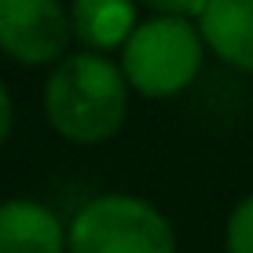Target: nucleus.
Here are the masks:
<instances>
[{
  "instance_id": "nucleus-2",
  "label": "nucleus",
  "mask_w": 253,
  "mask_h": 253,
  "mask_svg": "<svg viewBox=\"0 0 253 253\" xmlns=\"http://www.w3.org/2000/svg\"><path fill=\"white\" fill-rule=\"evenodd\" d=\"M202 44V33L187 19H147L121 48V74L139 95H176L195 81Z\"/></svg>"
},
{
  "instance_id": "nucleus-3",
  "label": "nucleus",
  "mask_w": 253,
  "mask_h": 253,
  "mask_svg": "<svg viewBox=\"0 0 253 253\" xmlns=\"http://www.w3.org/2000/svg\"><path fill=\"white\" fill-rule=\"evenodd\" d=\"M70 253H176V235L151 202L103 195L74 216Z\"/></svg>"
},
{
  "instance_id": "nucleus-6",
  "label": "nucleus",
  "mask_w": 253,
  "mask_h": 253,
  "mask_svg": "<svg viewBox=\"0 0 253 253\" xmlns=\"http://www.w3.org/2000/svg\"><path fill=\"white\" fill-rule=\"evenodd\" d=\"M198 33L228 66L253 74V0H209Z\"/></svg>"
},
{
  "instance_id": "nucleus-9",
  "label": "nucleus",
  "mask_w": 253,
  "mask_h": 253,
  "mask_svg": "<svg viewBox=\"0 0 253 253\" xmlns=\"http://www.w3.org/2000/svg\"><path fill=\"white\" fill-rule=\"evenodd\" d=\"M151 11H158V19H202L209 0H143Z\"/></svg>"
},
{
  "instance_id": "nucleus-1",
  "label": "nucleus",
  "mask_w": 253,
  "mask_h": 253,
  "mask_svg": "<svg viewBox=\"0 0 253 253\" xmlns=\"http://www.w3.org/2000/svg\"><path fill=\"white\" fill-rule=\"evenodd\" d=\"M44 114L70 143L110 139L128 114V81L121 66L95 51L63 59L44 84Z\"/></svg>"
},
{
  "instance_id": "nucleus-4",
  "label": "nucleus",
  "mask_w": 253,
  "mask_h": 253,
  "mask_svg": "<svg viewBox=\"0 0 253 253\" xmlns=\"http://www.w3.org/2000/svg\"><path fill=\"white\" fill-rule=\"evenodd\" d=\"M70 11L59 0H0V51L15 63L41 66L70 44Z\"/></svg>"
},
{
  "instance_id": "nucleus-10",
  "label": "nucleus",
  "mask_w": 253,
  "mask_h": 253,
  "mask_svg": "<svg viewBox=\"0 0 253 253\" xmlns=\"http://www.w3.org/2000/svg\"><path fill=\"white\" fill-rule=\"evenodd\" d=\"M11 125H15V107H11V95H7L4 81H0V147L11 136Z\"/></svg>"
},
{
  "instance_id": "nucleus-8",
  "label": "nucleus",
  "mask_w": 253,
  "mask_h": 253,
  "mask_svg": "<svg viewBox=\"0 0 253 253\" xmlns=\"http://www.w3.org/2000/svg\"><path fill=\"white\" fill-rule=\"evenodd\" d=\"M228 253H253V195L228 216Z\"/></svg>"
},
{
  "instance_id": "nucleus-5",
  "label": "nucleus",
  "mask_w": 253,
  "mask_h": 253,
  "mask_svg": "<svg viewBox=\"0 0 253 253\" xmlns=\"http://www.w3.org/2000/svg\"><path fill=\"white\" fill-rule=\"evenodd\" d=\"M70 231L48 206L30 198L0 202V253H66Z\"/></svg>"
},
{
  "instance_id": "nucleus-7",
  "label": "nucleus",
  "mask_w": 253,
  "mask_h": 253,
  "mask_svg": "<svg viewBox=\"0 0 253 253\" xmlns=\"http://www.w3.org/2000/svg\"><path fill=\"white\" fill-rule=\"evenodd\" d=\"M74 37L88 44L95 55L107 48H125L136 33V0H74L70 4Z\"/></svg>"
}]
</instances>
